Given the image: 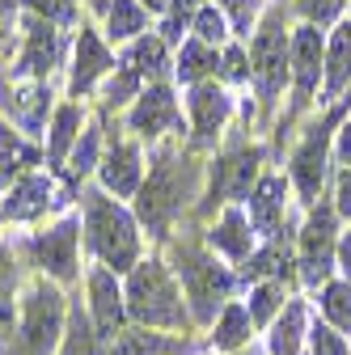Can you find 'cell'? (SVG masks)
<instances>
[{
    "label": "cell",
    "instance_id": "obj_34",
    "mask_svg": "<svg viewBox=\"0 0 351 355\" xmlns=\"http://www.w3.org/2000/svg\"><path fill=\"white\" fill-rule=\"evenodd\" d=\"M34 161H38V153H34L22 136H13V131L0 127V182H9V173H22V169L34 165Z\"/></svg>",
    "mask_w": 351,
    "mask_h": 355
},
{
    "label": "cell",
    "instance_id": "obj_37",
    "mask_svg": "<svg viewBox=\"0 0 351 355\" xmlns=\"http://www.w3.org/2000/svg\"><path fill=\"white\" fill-rule=\"evenodd\" d=\"M191 26H195V38H199V42H207V47H221L225 34H229V30H225V13L216 9V5H203V9L195 13V21H191Z\"/></svg>",
    "mask_w": 351,
    "mask_h": 355
},
{
    "label": "cell",
    "instance_id": "obj_35",
    "mask_svg": "<svg viewBox=\"0 0 351 355\" xmlns=\"http://www.w3.org/2000/svg\"><path fill=\"white\" fill-rule=\"evenodd\" d=\"M106 30H110V38H131L136 42L140 30H144V9L136 0H114L110 13H106Z\"/></svg>",
    "mask_w": 351,
    "mask_h": 355
},
{
    "label": "cell",
    "instance_id": "obj_13",
    "mask_svg": "<svg viewBox=\"0 0 351 355\" xmlns=\"http://www.w3.org/2000/svg\"><path fill=\"white\" fill-rule=\"evenodd\" d=\"M127 123H131V131H136V136H144V140L165 136V131H178V127H182V114H178V102H173L169 85H148L144 94L136 98V106H131Z\"/></svg>",
    "mask_w": 351,
    "mask_h": 355
},
{
    "label": "cell",
    "instance_id": "obj_40",
    "mask_svg": "<svg viewBox=\"0 0 351 355\" xmlns=\"http://www.w3.org/2000/svg\"><path fill=\"white\" fill-rule=\"evenodd\" d=\"M140 85H144V80H140L136 72L119 64V72H114L110 85H106V102H110V106H123V102H131V98H140V94H144Z\"/></svg>",
    "mask_w": 351,
    "mask_h": 355
},
{
    "label": "cell",
    "instance_id": "obj_6",
    "mask_svg": "<svg viewBox=\"0 0 351 355\" xmlns=\"http://www.w3.org/2000/svg\"><path fill=\"white\" fill-rule=\"evenodd\" d=\"M334 258H339V241H334V207L330 203H314L309 220L300 229V241H296V266H300V279L309 288H326L330 284V271H334Z\"/></svg>",
    "mask_w": 351,
    "mask_h": 355
},
{
    "label": "cell",
    "instance_id": "obj_2",
    "mask_svg": "<svg viewBox=\"0 0 351 355\" xmlns=\"http://www.w3.org/2000/svg\"><path fill=\"white\" fill-rule=\"evenodd\" d=\"M85 245L98 254V262L114 275H127L140 262V225L127 207H119L106 191H85Z\"/></svg>",
    "mask_w": 351,
    "mask_h": 355
},
{
    "label": "cell",
    "instance_id": "obj_44",
    "mask_svg": "<svg viewBox=\"0 0 351 355\" xmlns=\"http://www.w3.org/2000/svg\"><path fill=\"white\" fill-rule=\"evenodd\" d=\"M334 211L351 216V169L339 173V195H334Z\"/></svg>",
    "mask_w": 351,
    "mask_h": 355
},
{
    "label": "cell",
    "instance_id": "obj_17",
    "mask_svg": "<svg viewBox=\"0 0 351 355\" xmlns=\"http://www.w3.org/2000/svg\"><path fill=\"white\" fill-rule=\"evenodd\" d=\"M284 211H288L284 178H258V187L250 191V229H254V237H280Z\"/></svg>",
    "mask_w": 351,
    "mask_h": 355
},
{
    "label": "cell",
    "instance_id": "obj_36",
    "mask_svg": "<svg viewBox=\"0 0 351 355\" xmlns=\"http://www.w3.org/2000/svg\"><path fill=\"white\" fill-rule=\"evenodd\" d=\"M98 144H102V136H98V127H85L80 131V140L72 144V153H68V169H72V178H85L94 165H98Z\"/></svg>",
    "mask_w": 351,
    "mask_h": 355
},
{
    "label": "cell",
    "instance_id": "obj_9",
    "mask_svg": "<svg viewBox=\"0 0 351 355\" xmlns=\"http://www.w3.org/2000/svg\"><path fill=\"white\" fill-rule=\"evenodd\" d=\"M76 237H80L76 220H60V225L42 229L26 241L42 279H51V284H72L76 279Z\"/></svg>",
    "mask_w": 351,
    "mask_h": 355
},
{
    "label": "cell",
    "instance_id": "obj_49",
    "mask_svg": "<svg viewBox=\"0 0 351 355\" xmlns=\"http://www.w3.org/2000/svg\"><path fill=\"white\" fill-rule=\"evenodd\" d=\"M233 355H262L258 347H241V351H233Z\"/></svg>",
    "mask_w": 351,
    "mask_h": 355
},
{
    "label": "cell",
    "instance_id": "obj_19",
    "mask_svg": "<svg viewBox=\"0 0 351 355\" xmlns=\"http://www.w3.org/2000/svg\"><path fill=\"white\" fill-rule=\"evenodd\" d=\"M254 229H250V216L241 207H225V216L216 220V229L207 233L212 254H225L229 262H246L254 254Z\"/></svg>",
    "mask_w": 351,
    "mask_h": 355
},
{
    "label": "cell",
    "instance_id": "obj_25",
    "mask_svg": "<svg viewBox=\"0 0 351 355\" xmlns=\"http://www.w3.org/2000/svg\"><path fill=\"white\" fill-rule=\"evenodd\" d=\"M351 80V21H343L330 42H326V68H322V85H326V102L339 98Z\"/></svg>",
    "mask_w": 351,
    "mask_h": 355
},
{
    "label": "cell",
    "instance_id": "obj_3",
    "mask_svg": "<svg viewBox=\"0 0 351 355\" xmlns=\"http://www.w3.org/2000/svg\"><path fill=\"white\" fill-rule=\"evenodd\" d=\"M173 275H178V284H182L191 322H199V326H212L216 318H221V309L233 300V292H237V275L229 271V266L216 262L212 250L191 245V241L173 245Z\"/></svg>",
    "mask_w": 351,
    "mask_h": 355
},
{
    "label": "cell",
    "instance_id": "obj_11",
    "mask_svg": "<svg viewBox=\"0 0 351 355\" xmlns=\"http://www.w3.org/2000/svg\"><path fill=\"white\" fill-rule=\"evenodd\" d=\"M288 64H292V80H296V102H309L314 89L322 80L326 68V38L318 26H296V34L288 38Z\"/></svg>",
    "mask_w": 351,
    "mask_h": 355
},
{
    "label": "cell",
    "instance_id": "obj_39",
    "mask_svg": "<svg viewBox=\"0 0 351 355\" xmlns=\"http://www.w3.org/2000/svg\"><path fill=\"white\" fill-rule=\"evenodd\" d=\"M309 355H351V347L334 326L318 322V326H309Z\"/></svg>",
    "mask_w": 351,
    "mask_h": 355
},
{
    "label": "cell",
    "instance_id": "obj_1",
    "mask_svg": "<svg viewBox=\"0 0 351 355\" xmlns=\"http://www.w3.org/2000/svg\"><path fill=\"white\" fill-rule=\"evenodd\" d=\"M123 300H127V322H136L144 330H178L187 334L195 322H191V309H187V296H182V284L173 275V266L161 262V258H140L136 266L127 271V284H123Z\"/></svg>",
    "mask_w": 351,
    "mask_h": 355
},
{
    "label": "cell",
    "instance_id": "obj_41",
    "mask_svg": "<svg viewBox=\"0 0 351 355\" xmlns=\"http://www.w3.org/2000/svg\"><path fill=\"white\" fill-rule=\"evenodd\" d=\"M300 13L309 26H330L343 13V0H300Z\"/></svg>",
    "mask_w": 351,
    "mask_h": 355
},
{
    "label": "cell",
    "instance_id": "obj_8",
    "mask_svg": "<svg viewBox=\"0 0 351 355\" xmlns=\"http://www.w3.org/2000/svg\"><path fill=\"white\" fill-rule=\"evenodd\" d=\"M250 76L258 85L262 102H275L284 80L292 76V64H288V34L280 21H267L258 34H254V47H250Z\"/></svg>",
    "mask_w": 351,
    "mask_h": 355
},
{
    "label": "cell",
    "instance_id": "obj_45",
    "mask_svg": "<svg viewBox=\"0 0 351 355\" xmlns=\"http://www.w3.org/2000/svg\"><path fill=\"white\" fill-rule=\"evenodd\" d=\"M334 153H339L343 169H351V119H347V123H343V131H339V144H334Z\"/></svg>",
    "mask_w": 351,
    "mask_h": 355
},
{
    "label": "cell",
    "instance_id": "obj_42",
    "mask_svg": "<svg viewBox=\"0 0 351 355\" xmlns=\"http://www.w3.org/2000/svg\"><path fill=\"white\" fill-rule=\"evenodd\" d=\"M221 5L229 9V17H233V30L246 38L250 30H254V17H258V5L254 0H221Z\"/></svg>",
    "mask_w": 351,
    "mask_h": 355
},
{
    "label": "cell",
    "instance_id": "obj_46",
    "mask_svg": "<svg viewBox=\"0 0 351 355\" xmlns=\"http://www.w3.org/2000/svg\"><path fill=\"white\" fill-rule=\"evenodd\" d=\"M13 13H17L13 0H0V42H5V38L13 34Z\"/></svg>",
    "mask_w": 351,
    "mask_h": 355
},
{
    "label": "cell",
    "instance_id": "obj_48",
    "mask_svg": "<svg viewBox=\"0 0 351 355\" xmlns=\"http://www.w3.org/2000/svg\"><path fill=\"white\" fill-rule=\"evenodd\" d=\"M140 9H148V13H169L173 9V0H136Z\"/></svg>",
    "mask_w": 351,
    "mask_h": 355
},
{
    "label": "cell",
    "instance_id": "obj_14",
    "mask_svg": "<svg viewBox=\"0 0 351 355\" xmlns=\"http://www.w3.org/2000/svg\"><path fill=\"white\" fill-rule=\"evenodd\" d=\"M98 173H102V191H106V195H114V199L140 195V187H144L140 148L127 144V140H114V144L106 148V157L98 161Z\"/></svg>",
    "mask_w": 351,
    "mask_h": 355
},
{
    "label": "cell",
    "instance_id": "obj_5",
    "mask_svg": "<svg viewBox=\"0 0 351 355\" xmlns=\"http://www.w3.org/2000/svg\"><path fill=\"white\" fill-rule=\"evenodd\" d=\"M64 322H68L64 292H60L51 279H34V284L22 292L17 330H13L9 351H13V355H60Z\"/></svg>",
    "mask_w": 351,
    "mask_h": 355
},
{
    "label": "cell",
    "instance_id": "obj_32",
    "mask_svg": "<svg viewBox=\"0 0 351 355\" xmlns=\"http://www.w3.org/2000/svg\"><path fill=\"white\" fill-rule=\"evenodd\" d=\"M250 322L254 326H271L284 313V279H267V284H254L250 288Z\"/></svg>",
    "mask_w": 351,
    "mask_h": 355
},
{
    "label": "cell",
    "instance_id": "obj_12",
    "mask_svg": "<svg viewBox=\"0 0 351 355\" xmlns=\"http://www.w3.org/2000/svg\"><path fill=\"white\" fill-rule=\"evenodd\" d=\"M258 161L262 153L258 148H233L221 157L212 173V203H237V199H250V191L258 187Z\"/></svg>",
    "mask_w": 351,
    "mask_h": 355
},
{
    "label": "cell",
    "instance_id": "obj_47",
    "mask_svg": "<svg viewBox=\"0 0 351 355\" xmlns=\"http://www.w3.org/2000/svg\"><path fill=\"white\" fill-rule=\"evenodd\" d=\"M339 266H343V279L351 284V233L339 241Z\"/></svg>",
    "mask_w": 351,
    "mask_h": 355
},
{
    "label": "cell",
    "instance_id": "obj_20",
    "mask_svg": "<svg viewBox=\"0 0 351 355\" xmlns=\"http://www.w3.org/2000/svg\"><path fill=\"white\" fill-rule=\"evenodd\" d=\"M55 187H51V178H22V182H13V191L5 195V203H0V216L5 220H38L42 211H47L55 199Z\"/></svg>",
    "mask_w": 351,
    "mask_h": 355
},
{
    "label": "cell",
    "instance_id": "obj_23",
    "mask_svg": "<svg viewBox=\"0 0 351 355\" xmlns=\"http://www.w3.org/2000/svg\"><path fill=\"white\" fill-rule=\"evenodd\" d=\"M300 343H309V313H305V300H288L284 313L271 322L267 355H300Z\"/></svg>",
    "mask_w": 351,
    "mask_h": 355
},
{
    "label": "cell",
    "instance_id": "obj_4",
    "mask_svg": "<svg viewBox=\"0 0 351 355\" xmlns=\"http://www.w3.org/2000/svg\"><path fill=\"white\" fill-rule=\"evenodd\" d=\"M191 195H195V165L187 157H178L173 148H161L153 169H148V182L136 195L140 225L153 237H165V229L173 225V216L191 203Z\"/></svg>",
    "mask_w": 351,
    "mask_h": 355
},
{
    "label": "cell",
    "instance_id": "obj_26",
    "mask_svg": "<svg viewBox=\"0 0 351 355\" xmlns=\"http://www.w3.org/2000/svg\"><path fill=\"white\" fill-rule=\"evenodd\" d=\"M250 330H254V322H250V309L241 304V300H229L225 309H221V318L212 322V343H216V351H241V347H250Z\"/></svg>",
    "mask_w": 351,
    "mask_h": 355
},
{
    "label": "cell",
    "instance_id": "obj_27",
    "mask_svg": "<svg viewBox=\"0 0 351 355\" xmlns=\"http://www.w3.org/2000/svg\"><path fill=\"white\" fill-rule=\"evenodd\" d=\"M102 338L89 322V309L68 304V322H64V338H60V355H102Z\"/></svg>",
    "mask_w": 351,
    "mask_h": 355
},
{
    "label": "cell",
    "instance_id": "obj_30",
    "mask_svg": "<svg viewBox=\"0 0 351 355\" xmlns=\"http://www.w3.org/2000/svg\"><path fill=\"white\" fill-rule=\"evenodd\" d=\"M76 140H80V110L76 106H60L55 110V123H51V140H47V161L60 165L72 153Z\"/></svg>",
    "mask_w": 351,
    "mask_h": 355
},
{
    "label": "cell",
    "instance_id": "obj_31",
    "mask_svg": "<svg viewBox=\"0 0 351 355\" xmlns=\"http://www.w3.org/2000/svg\"><path fill=\"white\" fill-rule=\"evenodd\" d=\"M123 68H131L140 80L144 76H157V72H165V42L161 38H148V34H140L136 42L127 47V55H123Z\"/></svg>",
    "mask_w": 351,
    "mask_h": 355
},
{
    "label": "cell",
    "instance_id": "obj_15",
    "mask_svg": "<svg viewBox=\"0 0 351 355\" xmlns=\"http://www.w3.org/2000/svg\"><path fill=\"white\" fill-rule=\"evenodd\" d=\"M187 110H191V123H195V140H199V144H212L216 136H221V127L229 123L233 98H229L216 80H199V85H191Z\"/></svg>",
    "mask_w": 351,
    "mask_h": 355
},
{
    "label": "cell",
    "instance_id": "obj_28",
    "mask_svg": "<svg viewBox=\"0 0 351 355\" xmlns=\"http://www.w3.org/2000/svg\"><path fill=\"white\" fill-rule=\"evenodd\" d=\"M241 275L254 279V284L284 279V275H288V245H284V237H271V245L254 250V254L241 262Z\"/></svg>",
    "mask_w": 351,
    "mask_h": 355
},
{
    "label": "cell",
    "instance_id": "obj_21",
    "mask_svg": "<svg viewBox=\"0 0 351 355\" xmlns=\"http://www.w3.org/2000/svg\"><path fill=\"white\" fill-rule=\"evenodd\" d=\"M106 355H191V343H187V338H173V334H161V330L127 326V330L106 347Z\"/></svg>",
    "mask_w": 351,
    "mask_h": 355
},
{
    "label": "cell",
    "instance_id": "obj_7",
    "mask_svg": "<svg viewBox=\"0 0 351 355\" xmlns=\"http://www.w3.org/2000/svg\"><path fill=\"white\" fill-rule=\"evenodd\" d=\"M347 106V102H343ZM343 106H334L318 127H309V136H305V144L296 148L292 157V182L300 191L305 203H318L322 199V182H326V157H330V131L339 127L343 119Z\"/></svg>",
    "mask_w": 351,
    "mask_h": 355
},
{
    "label": "cell",
    "instance_id": "obj_43",
    "mask_svg": "<svg viewBox=\"0 0 351 355\" xmlns=\"http://www.w3.org/2000/svg\"><path fill=\"white\" fill-rule=\"evenodd\" d=\"M221 72H225L229 80H250V68H246V51H241V47H229V51H225V64H221Z\"/></svg>",
    "mask_w": 351,
    "mask_h": 355
},
{
    "label": "cell",
    "instance_id": "obj_22",
    "mask_svg": "<svg viewBox=\"0 0 351 355\" xmlns=\"http://www.w3.org/2000/svg\"><path fill=\"white\" fill-rule=\"evenodd\" d=\"M5 106H9V114H13V123L22 127V131H34L47 123V110H51V89L42 85V80H30V85H13L9 94H5Z\"/></svg>",
    "mask_w": 351,
    "mask_h": 355
},
{
    "label": "cell",
    "instance_id": "obj_24",
    "mask_svg": "<svg viewBox=\"0 0 351 355\" xmlns=\"http://www.w3.org/2000/svg\"><path fill=\"white\" fill-rule=\"evenodd\" d=\"M17 254L9 241H0V347H9V334L17 330Z\"/></svg>",
    "mask_w": 351,
    "mask_h": 355
},
{
    "label": "cell",
    "instance_id": "obj_38",
    "mask_svg": "<svg viewBox=\"0 0 351 355\" xmlns=\"http://www.w3.org/2000/svg\"><path fill=\"white\" fill-rule=\"evenodd\" d=\"M26 9L47 26H72L76 21V0H26Z\"/></svg>",
    "mask_w": 351,
    "mask_h": 355
},
{
    "label": "cell",
    "instance_id": "obj_10",
    "mask_svg": "<svg viewBox=\"0 0 351 355\" xmlns=\"http://www.w3.org/2000/svg\"><path fill=\"white\" fill-rule=\"evenodd\" d=\"M85 288H89V322L98 330V338L110 347L123 330H127V300H123V284L114 271H106V266H94L89 279H85Z\"/></svg>",
    "mask_w": 351,
    "mask_h": 355
},
{
    "label": "cell",
    "instance_id": "obj_33",
    "mask_svg": "<svg viewBox=\"0 0 351 355\" xmlns=\"http://www.w3.org/2000/svg\"><path fill=\"white\" fill-rule=\"evenodd\" d=\"M322 313H326V326H334L339 334H351V284L347 279H330L322 288Z\"/></svg>",
    "mask_w": 351,
    "mask_h": 355
},
{
    "label": "cell",
    "instance_id": "obj_18",
    "mask_svg": "<svg viewBox=\"0 0 351 355\" xmlns=\"http://www.w3.org/2000/svg\"><path fill=\"white\" fill-rule=\"evenodd\" d=\"M110 68H119L114 64V55L106 51V42L94 34V30H85L80 26V38H76V55H72V80H68V89L80 98V94H89L94 89V80L98 76H106Z\"/></svg>",
    "mask_w": 351,
    "mask_h": 355
},
{
    "label": "cell",
    "instance_id": "obj_16",
    "mask_svg": "<svg viewBox=\"0 0 351 355\" xmlns=\"http://www.w3.org/2000/svg\"><path fill=\"white\" fill-rule=\"evenodd\" d=\"M60 55H64L60 30L47 26V21H38V17H30V26H26V47H22V60H17V72L42 80V76H51V72H55Z\"/></svg>",
    "mask_w": 351,
    "mask_h": 355
},
{
    "label": "cell",
    "instance_id": "obj_29",
    "mask_svg": "<svg viewBox=\"0 0 351 355\" xmlns=\"http://www.w3.org/2000/svg\"><path fill=\"white\" fill-rule=\"evenodd\" d=\"M216 60H221V55H216V47H207V42H199V38H187L182 51H178V64H173V72H178V80H187V85H199L207 72L221 68Z\"/></svg>",
    "mask_w": 351,
    "mask_h": 355
}]
</instances>
